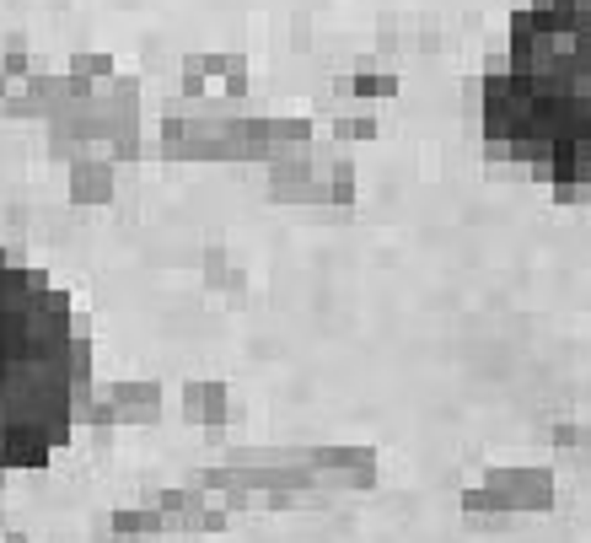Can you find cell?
<instances>
[{
	"label": "cell",
	"instance_id": "1",
	"mask_svg": "<svg viewBox=\"0 0 591 543\" xmlns=\"http://www.w3.org/2000/svg\"><path fill=\"white\" fill-rule=\"evenodd\" d=\"M484 135L559 183H591V0H532L484 76Z\"/></svg>",
	"mask_w": 591,
	"mask_h": 543
},
{
	"label": "cell",
	"instance_id": "2",
	"mask_svg": "<svg viewBox=\"0 0 591 543\" xmlns=\"http://www.w3.org/2000/svg\"><path fill=\"white\" fill-rule=\"evenodd\" d=\"M86 377L65 291L0 259V468H38L65 447Z\"/></svg>",
	"mask_w": 591,
	"mask_h": 543
}]
</instances>
